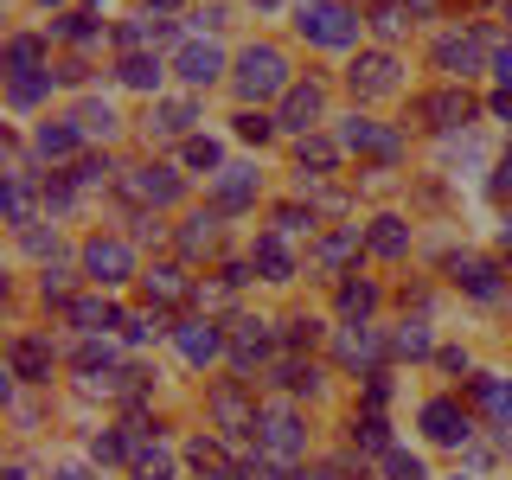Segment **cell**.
<instances>
[{
    "mask_svg": "<svg viewBox=\"0 0 512 480\" xmlns=\"http://www.w3.org/2000/svg\"><path fill=\"white\" fill-rule=\"evenodd\" d=\"M352 442H359V448H391V429H384V416L365 410L359 423H352Z\"/></svg>",
    "mask_w": 512,
    "mask_h": 480,
    "instance_id": "33",
    "label": "cell"
},
{
    "mask_svg": "<svg viewBox=\"0 0 512 480\" xmlns=\"http://www.w3.org/2000/svg\"><path fill=\"white\" fill-rule=\"evenodd\" d=\"M365 244H372L378 256H404V250H410V224L384 212V218H372V231H365Z\"/></svg>",
    "mask_w": 512,
    "mask_h": 480,
    "instance_id": "20",
    "label": "cell"
},
{
    "mask_svg": "<svg viewBox=\"0 0 512 480\" xmlns=\"http://www.w3.org/2000/svg\"><path fill=\"white\" fill-rule=\"evenodd\" d=\"M64 288H71V282H64V269H45V301H64Z\"/></svg>",
    "mask_w": 512,
    "mask_h": 480,
    "instance_id": "51",
    "label": "cell"
},
{
    "mask_svg": "<svg viewBox=\"0 0 512 480\" xmlns=\"http://www.w3.org/2000/svg\"><path fill=\"white\" fill-rule=\"evenodd\" d=\"M269 128H276L269 116H250V109L237 116V135H244V141H269Z\"/></svg>",
    "mask_w": 512,
    "mask_h": 480,
    "instance_id": "44",
    "label": "cell"
},
{
    "mask_svg": "<svg viewBox=\"0 0 512 480\" xmlns=\"http://www.w3.org/2000/svg\"><path fill=\"white\" fill-rule=\"evenodd\" d=\"M103 173H116V167H109V160H77V186H96V180H103Z\"/></svg>",
    "mask_w": 512,
    "mask_h": 480,
    "instance_id": "48",
    "label": "cell"
},
{
    "mask_svg": "<svg viewBox=\"0 0 512 480\" xmlns=\"http://www.w3.org/2000/svg\"><path fill=\"white\" fill-rule=\"evenodd\" d=\"M122 455H135V442L116 436V429H103V436H90V461L103 468V461H122Z\"/></svg>",
    "mask_w": 512,
    "mask_h": 480,
    "instance_id": "32",
    "label": "cell"
},
{
    "mask_svg": "<svg viewBox=\"0 0 512 480\" xmlns=\"http://www.w3.org/2000/svg\"><path fill=\"white\" fill-rule=\"evenodd\" d=\"M256 269H263V282H288V276H295V256H288V244L276 231L256 237Z\"/></svg>",
    "mask_w": 512,
    "mask_h": 480,
    "instance_id": "18",
    "label": "cell"
},
{
    "mask_svg": "<svg viewBox=\"0 0 512 480\" xmlns=\"http://www.w3.org/2000/svg\"><path fill=\"white\" fill-rule=\"evenodd\" d=\"M218 205H224V212H244V205H256V173L250 167H224L218 173Z\"/></svg>",
    "mask_w": 512,
    "mask_h": 480,
    "instance_id": "17",
    "label": "cell"
},
{
    "mask_svg": "<svg viewBox=\"0 0 512 480\" xmlns=\"http://www.w3.org/2000/svg\"><path fill=\"white\" fill-rule=\"evenodd\" d=\"M320 109H327V90H320V84H295V90H288V103H282V122L288 128H314Z\"/></svg>",
    "mask_w": 512,
    "mask_h": 480,
    "instance_id": "15",
    "label": "cell"
},
{
    "mask_svg": "<svg viewBox=\"0 0 512 480\" xmlns=\"http://www.w3.org/2000/svg\"><path fill=\"white\" fill-rule=\"evenodd\" d=\"M237 480H282V474H276V455H263V461H244V468H237Z\"/></svg>",
    "mask_w": 512,
    "mask_h": 480,
    "instance_id": "46",
    "label": "cell"
},
{
    "mask_svg": "<svg viewBox=\"0 0 512 480\" xmlns=\"http://www.w3.org/2000/svg\"><path fill=\"white\" fill-rule=\"evenodd\" d=\"M141 282H148L154 301H186V269H173V263H154Z\"/></svg>",
    "mask_w": 512,
    "mask_h": 480,
    "instance_id": "22",
    "label": "cell"
},
{
    "mask_svg": "<svg viewBox=\"0 0 512 480\" xmlns=\"http://www.w3.org/2000/svg\"><path fill=\"white\" fill-rule=\"evenodd\" d=\"M52 365H58L52 340H39V333H20V340H13V378L45 384V378H52Z\"/></svg>",
    "mask_w": 512,
    "mask_h": 480,
    "instance_id": "7",
    "label": "cell"
},
{
    "mask_svg": "<svg viewBox=\"0 0 512 480\" xmlns=\"http://www.w3.org/2000/svg\"><path fill=\"white\" fill-rule=\"evenodd\" d=\"M64 320H71V327H96V320H116L103 308V301H64Z\"/></svg>",
    "mask_w": 512,
    "mask_h": 480,
    "instance_id": "38",
    "label": "cell"
},
{
    "mask_svg": "<svg viewBox=\"0 0 512 480\" xmlns=\"http://www.w3.org/2000/svg\"><path fill=\"white\" fill-rule=\"evenodd\" d=\"M448 276L468 288L474 301H500V269H493V263H480V256H455V263H448Z\"/></svg>",
    "mask_w": 512,
    "mask_h": 480,
    "instance_id": "12",
    "label": "cell"
},
{
    "mask_svg": "<svg viewBox=\"0 0 512 480\" xmlns=\"http://www.w3.org/2000/svg\"><path fill=\"white\" fill-rule=\"evenodd\" d=\"M340 141H346L352 154H378V160H397V128H378V122H359V116H352Z\"/></svg>",
    "mask_w": 512,
    "mask_h": 480,
    "instance_id": "13",
    "label": "cell"
},
{
    "mask_svg": "<svg viewBox=\"0 0 512 480\" xmlns=\"http://www.w3.org/2000/svg\"><path fill=\"white\" fill-rule=\"evenodd\" d=\"M256 429H263V448L276 461H288V455H301V448H308V429H301L295 410H263V423H256Z\"/></svg>",
    "mask_w": 512,
    "mask_h": 480,
    "instance_id": "6",
    "label": "cell"
},
{
    "mask_svg": "<svg viewBox=\"0 0 512 480\" xmlns=\"http://www.w3.org/2000/svg\"><path fill=\"white\" fill-rule=\"evenodd\" d=\"M173 340H180L186 365H212L218 352H224V333L212 327V320H186V327H173Z\"/></svg>",
    "mask_w": 512,
    "mask_h": 480,
    "instance_id": "11",
    "label": "cell"
},
{
    "mask_svg": "<svg viewBox=\"0 0 512 480\" xmlns=\"http://www.w3.org/2000/svg\"><path fill=\"white\" fill-rule=\"evenodd\" d=\"M52 480H96V474H90V461H64Z\"/></svg>",
    "mask_w": 512,
    "mask_h": 480,
    "instance_id": "52",
    "label": "cell"
},
{
    "mask_svg": "<svg viewBox=\"0 0 512 480\" xmlns=\"http://www.w3.org/2000/svg\"><path fill=\"white\" fill-rule=\"evenodd\" d=\"M45 90H52V71H45V77H13V109H32Z\"/></svg>",
    "mask_w": 512,
    "mask_h": 480,
    "instance_id": "37",
    "label": "cell"
},
{
    "mask_svg": "<svg viewBox=\"0 0 512 480\" xmlns=\"http://www.w3.org/2000/svg\"><path fill=\"white\" fill-rule=\"evenodd\" d=\"M416 116H423L429 128H461V122L474 116V103H468V90H436V96L416 103Z\"/></svg>",
    "mask_w": 512,
    "mask_h": 480,
    "instance_id": "10",
    "label": "cell"
},
{
    "mask_svg": "<svg viewBox=\"0 0 512 480\" xmlns=\"http://www.w3.org/2000/svg\"><path fill=\"white\" fill-rule=\"evenodd\" d=\"M397 352H404V359H423V352H429V327H423V320H404V327H397V340H391Z\"/></svg>",
    "mask_w": 512,
    "mask_h": 480,
    "instance_id": "35",
    "label": "cell"
},
{
    "mask_svg": "<svg viewBox=\"0 0 512 480\" xmlns=\"http://www.w3.org/2000/svg\"><path fill=\"white\" fill-rule=\"evenodd\" d=\"M128 468H135V480H173V455H167V448H148V442H135Z\"/></svg>",
    "mask_w": 512,
    "mask_h": 480,
    "instance_id": "21",
    "label": "cell"
},
{
    "mask_svg": "<svg viewBox=\"0 0 512 480\" xmlns=\"http://www.w3.org/2000/svg\"><path fill=\"white\" fill-rule=\"evenodd\" d=\"M493 71H500V84L512 90V45H506V52H493Z\"/></svg>",
    "mask_w": 512,
    "mask_h": 480,
    "instance_id": "53",
    "label": "cell"
},
{
    "mask_svg": "<svg viewBox=\"0 0 512 480\" xmlns=\"http://www.w3.org/2000/svg\"><path fill=\"white\" fill-rule=\"evenodd\" d=\"M71 148H77V128H71V122H45V128H39V154H45V160H64Z\"/></svg>",
    "mask_w": 512,
    "mask_h": 480,
    "instance_id": "26",
    "label": "cell"
},
{
    "mask_svg": "<svg viewBox=\"0 0 512 480\" xmlns=\"http://www.w3.org/2000/svg\"><path fill=\"white\" fill-rule=\"evenodd\" d=\"M7 480H26V468H7Z\"/></svg>",
    "mask_w": 512,
    "mask_h": 480,
    "instance_id": "58",
    "label": "cell"
},
{
    "mask_svg": "<svg viewBox=\"0 0 512 480\" xmlns=\"http://www.w3.org/2000/svg\"><path fill=\"white\" fill-rule=\"evenodd\" d=\"M269 346H276V340H269V320H237L231 352H237V365H244V372H250L256 359H269Z\"/></svg>",
    "mask_w": 512,
    "mask_h": 480,
    "instance_id": "16",
    "label": "cell"
},
{
    "mask_svg": "<svg viewBox=\"0 0 512 480\" xmlns=\"http://www.w3.org/2000/svg\"><path fill=\"white\" fill-rule=\"evenodd\" d=\"M186 461H192L199 474H224V480H231V461H224V448H218V442H205V436H192V442H186Z\"/></svg>",
    "mask_w": 512,
    "mask_h": 480,
    "instance_id": "23",
    "label": "cell"
},
{
    "mask_svg": "<svg viewBox=\"0 0 512 480\" xmlns=\"http://www.w3.org/2000/svg\"><path fill=\"white\" fill-rule=\"evenodd\" d=\"M468 397H474V404L487 410L500 429H512V378H500V372H480V378L468 384Z\"/></svg>",
    "mask_w": 512,
    "mask_h": 480,
    "instance_id": "9",
    "label": "cell"
},
{
    "mask_svg": "<svg viewBox=\"0 0 512 480\" xmlns=\"http://www.w3.org/2000/svg\"><path fill=\"white\" fill-rule=\"evenodd\" d=\"M308 480H340V468H314V474H308Z\"/></svg>",
    "mask_w": 512,
    "mask_h": 480,
    "instance_id": "56",
    "label": "cell"
},
{
    "mask_svg": "<svg viewBox=\"0 0 512 480\" xmlns=\"http://www.w3.org/2000/svg\"><path fill=\"white\" fill-rule=\"evenodd\" d=\"M340 359H346V365H359V359H378V340H372L365 327H346V333H340Z\"/></svg>",
    "mask_w": 512,
    "mask_h": 480,
    "instance_id": "34",
    "label": "cell"
},
{
    "mask_svg": "<svg viewBox=\"0 0 512 480\" xmlns=\"http://www.w3.org/2000/svg\"><path fill=\"white\" fill-rule=\"evenodd\" d=\"M372 26L384 32V39H397V32H404V7H378V13H372Z\"/></svg>",
    "mask_w": 512,
    "mask_h": 480,
    "instance_id": "45",
    "label": "cell"
},
{
    "mask_svg": "<svg viewBox=\"0 0 512 480\" xmlns=\"http://www.w3.org/2000/svg\"><path fill=\"white\" fill-rule=\"evenodd\" d=\"M506 13H512V0H506Z\"/></svg>",
    "mask_w": 512,
    "mask_h": 480,
    "instance_id": "60",
    "label": "cell"
},
{
    "mask_svg": "<svg viewBox=\"0 0 512 480\" xmlns=\"http://www.w3.org/2000/svg\"><path fill=\"white\" fill-rule=\"evenodd\" d=\"M301 32L314 45H327V52L359 45V20H352V7H340V0H301Z\"/></svg>",
    "mask_w": 512,
    "mask_h": 480,
    "instance_id": "1",
    "label": "cell"
},
{
    "mask_svg": "<svg viewBox=\"0 0 512 480\" xmlns=\"http://www.w3.org/2000/svg\"><path fill=\"white\" fill-rule=\"evenodd\" d=\"M148 7H173V0H148Z\"/></svg>",
    "mask_w": 512,
    "mask_h": 480,
    "instance_id": "59",
    "label": "cell"
},
{
    "mask_svg": "<svg viewBox=\"0 0 512 480\" xmlns=\"http://www.w3.org/2000/svg\"><path fill=\"white\" fill-rule=\"evenodd\" d=\"M77 122H84V135H109V128H116V109H109V103H84Z\"/></svg>",
    "mask_w": 512,
    "mask_h": 480,
    "instance_id": "39",
    "label": "cell"
},
{
    "mask_svg": "<svg viewBox=\"0 0 512 480\" xmlns=\"http://www.w3.org/2000/svg\"><path fill=\"white\" fill-rule=\"evenodd\" d=\"M212 237H218V212H199V218H192L186 231H180V250H186V256H199V250H212Z\"/></svg>",
    "mask_w": 512,
    "mask_h": 480,
    "instance_id": "29",
    "label": "cell"
},
{
    "mask_svg": "<svg viewBox=\"0 0 512 480\" xmlns=\"http://www.w3.org/2000/svg\"><path fill=\"white\" fill-rule=\"evenodd\" d=\"M84 269H90V282L122 288L128 276H135V250H128L122 237H96V244H84Z\"/></svg>",
    "mask_w": 512,
    "mask_h": 480,
    "instance_id": "4",
    "label": "cell"
},
{
    "mask_svg": "<svg viewBox=\"0 0 512 480\" xmlns=\"http://www.w3.org/2000/svg\"><path fill=\"white\" fill-rule=\"evenodd\" d=\"M288 231H314V212H301V205H282V212H276V237H288Z\"/></svg>",
    "mask_w": 512,
    "mask_h": 480,
    "instance_id": "43",
    "label": "cell"
},
{
    "mask_svg": "<svg viewBox=\"0 0 512 480\" xmlns=\"http://www.w3.org/2000/svg\"><path fill=\"white\" fill-rule=\"evenodd\" d=\"M423 429H429V442H442V448H461V442L474 436L468 410H461L455 397H429V404H423Z\"/></svg>",
    "mask_w": 512,
    "mask_h": 480,
    "instance_id": "5",
    "label": "cell"
},
{
    "mask_svg": "<svg viewBox=\"0 0 512 480\" xmlns=\"http://www.w3.org/2000/svg\"><path fill=\"white\" fill-rule=\"evenodd\" d=\"M500 244H506V250H512V218H506V231H500Z\"/></svg>",
    "mask_w": 512,
    "mask_h": 480,
    "instance_id": "57",
    "label": "cell"
},
{
    "mask_svg": "<svg viewBox=\"0 0 512 480\" xmlns=\"http://www.w3.org/2000/svg\"><path fill=\"white\" fill-rule=\"evenodd\" d=\"M218 160H224L218 141H205V135H192V141H186V167H218Z\"/></svg>",
    "mask_w": 512,
    "mask_h": 480,
    "instance_id": "41",
    "label": "cell"
},
{
    "mask_svg": "<svg viewBox=\"0 0 512 480\" xmlns=\"http://www.w3.org/2000/svg\"><path fill=\"white\" fill-rule=\"evenodd\" d=\"M7 64H13V77H32V64H39V39H13Z\"/></svg>",
    "mask_w": 512,
    "mask_h": 480,
    "instance_id": "40",
    "label": "cell"
},
{
    "mask_svg": "<svg viewBox=\"0 0 512 480\" xmlns=\"http://www.w3.org/2000/svg\"><path fill=\"white\" fill-rule=\"evenodd\" d=\"M218 71H224L218 45H186V52H180V77H186V84H212Z\"/></svg>",
    "mask_w": 512,
    "mask_h": 480,
    "instance_id": "19",
    "label": "cell"
},
{
    "mask_svg": "<svg viewBox=\"0 0 512 480\" xmlns=\"http://www.w3.org/2000/svg\"><path fill=\"white\" fill-rule=\"evenodd\" d=\"M148 128H154V135H186V128H192V103H154Z\"/></svg>",
    "mask_w": 512,
    "mask_h": 480,
    "instance_id": "24",
    "label": "cell"
},
{
    "mask_svg": "<svg viewBox=\"0 0 512 480\" xmlns=\"http://www.w3.org/2000/svg\"><path fill=\"white\" fill-rule=\"evenodd\" d=\"M480 64V39H442V71H461L468 77Z\"/></svg>",
    "mask_w": 512,
    "mask_h": 480,
    "instance_id": "28",
    "label": "cell"
},
{
    "mask_svg": "<svg viewBox=\"0 0 512 480\" xmlns=\"http://www.w3.org/2000/svg\"><path fill=\"white\" fill-rule=\"evenodd\" d=\"M301 167H314V173H333V167H340V141H327V135H308V141H301Z\"/></svg>",
    "mask_w": 512,
    "mask_h": 480,
    "instance_id": "25",
    "label": "cell"
},
{
    "mask_svg": "<svg viewBox=\"0 0 512 480\" xmlns=\"http://www.w3.org/2000/svg\"><path fill=\"white\" fill-rule=\"evenodd\" d=\"M493 116H506V122H512V90H500V96H493Z\"/></svg>",
    "mask_w": 512,
    "mask_h": 480,
    "instance_id": "55",
    "label": "cell"
},
{
    "mask_svg": "<svg viewBox=\"0 0 512 480\" xmlns=\"http://www.w3.org/2000/svg\"><path fill=\"white\" fill-rule=\"evenodd\" d=\"M205 416L224 429V436H256V404H250V391L237 378H224V384H212V397H205Z\"/></svg>",
    "mask_w": 512,
    "mask_h": 480,
    "instance_id": "2",
    "label": "cell"
},
{
    "mask_svg": "<svg viewBox=\"0 0 512 480\" xmlns=\"http://www.w3.org/2000/svg\"><path fill=\"white\" fill-rule=\"evenodd\" d=\"M77 365H84V372H96V365H109V346L84 340V346H77Z\"/></svg>",
    "mask_w": 512,
    "mask_h": 480,
    "instance_id": "49",
    "label": "cell"
},
{
    "mask_svg": "<svg viewBox=\"0 0 512 480\" xmlns=\"http://www.w3.org/2000/svg\"><path fill=\"white\" fill-rule=\"evenodd\" d=\"M148 32H154V26H148V20H128V26H122V32H116V45H141V39H148Z\"/></svg>",
    "mask_w": 512,
    "mask_h": 480,
    "instance_id": "50",
    "label": "cell"
},
{
    "mask_svg": "<svg viewBox=\"0 0 512 480\" xmlns=\"http://www.w3.org/2000/svg\"><path fill=\"white\" fill-rule=\"evenodd\" d=\"M7 218H13V224H32V192H26L20 180H7Z\"/></svg>",
    "mask_w": 512,
    "mask_h": 480,
    "instance_id": "42",
    "label": "cell"
},
{
    "mask_svg": "<svg viewBox=\"0 0 512 480\" xmlns=\"http://www.w3.org/2000/svg\"><path fill=\"white\" fill-rule=\"evenodd\" d=\"M352 250H359V224H346V231H333L327 244H320V269H340Z\"/></svg>",
    "mask_w": 512,
    "mask_h": 480,
    "instance_id": "30",
    "label": "cell"
},
{
    "mask_svg": "<svg viewBox=\"0 0 512 480\" xmlns=\"http://www.w3.org/2000/svg\"><path fill=\"white\" fill-rule=\"evenodd\" d=\"M122 84H135V90H160V58L135 52V58L122 64Z\"/></svg>",
    "mask_w": 512,
    "mask_h": 480,
    "instance_id": "31",
    "label": "cell"
},
{
    "mask_svg": "<svg viewBox=\"0 0 512 480\" xmlns=\"http://www.w3.org/2000/svg\"><path fill=\"white\" fill-rule=\"evenodd\" d=\"M512 186V148H506V160H500V173H493V192H506Z\"/></svg>",
    "mask_w": 512,
    "mask_h": 480,
    "instance_id": "54",
    "label": "cell"
},
{
    "mask_svg": "<svg viewBox=\"0 0 512 480\" xmlns=\"http://www.w3.org/2000/svg\"><path fill=\"white\" fill-rule=\"evenodd\" d=\"M372 308H378V288H372V282H346V288H340V314H346V320H365Z\"/></svg>",
    "mask_w": 512,
    "mask_h": 480,
    "instance_id": "27",
    "label": "cell"
},
{
    "mask_svg": "<svg viewBox=\"0 0 512 480\" xmlns=\"http://www.w3.org/2000/svg\"><path fill=\"white\" fill-rule=\"evenodd\" d=\"M320 340V320H288V346H314Z\"/></svg>",
    "mask_w": 512,
    "mask_h": 480,
    "instance_id": "47",
    "label": "cell"
},
{
    "mask_svg": "<svg viewBox=\"0 0 512 480\" xmlns=\"http://www.w3.org/2000/svg\"><path fill=\"white\" fill-rule=\"evenodd\" d=\"M384 468H391V480H429L423 455H404V448H391V455H384Z\"/></svg>",
    "mask_w": 512,
    "mask_h": 480,
    "instance_id": "36",
    "label": "cell"
},
{
    "mask_svg": "<svg viewBox=\"0 0 512 480\" xmlns=\"http://www.w3.org/2000/svg\"><path fill=\"white\" fill-rule=\"evenodd\" d=\"M135 199H148V205H173L180 199V180H173V167H141V173H128L122 180Z\"/></svg>",
    "mask_w": 512,
    "mask_h": 480,
    "instance_id": "14",
    "label": "cell"
},
{
    "mask_svg": "<svg viewBox=\"0 0 512 480\" xmlns=\"http://www.w3.org/2000/svg\"><path fill=\"white\" fill-rule=\"evenodd\" d=\"M237 84H244V96H276V90H288V58L276 52V45H250V52L237 58Z\"/></svg>",
    "mask_w": 512,
    "mask_h": 480,
    "instance_id": "3",
    "label": "cell"
},
{
    "mask_svg": "<svg viewBox=\"0 0 512 480\" xmlns=\"http://www.w3.org/2000/svg\"><path fill=\"white\" fill-rule=\"evenodd\" d=\"M352 90H359V96H391V90H397V58H391V52L352 58Z\"/></svg>",
    "mask_w": 512,
    "mask_h": 480,
    "instance_id": "8",
    "label": "cell"
}]
</instances>
